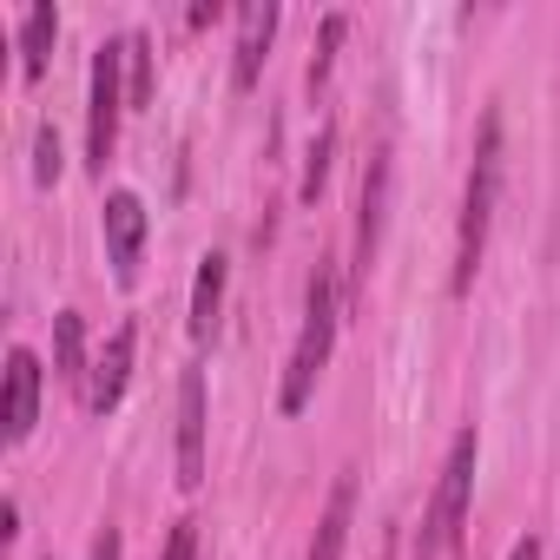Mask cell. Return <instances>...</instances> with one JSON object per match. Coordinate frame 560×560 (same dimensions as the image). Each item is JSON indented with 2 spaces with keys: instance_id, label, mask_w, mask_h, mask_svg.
I'll return each instance as SVG.
<instances>
[{
  "instance_id": "cell-4",
  "label": "cell",
  "mask_w": 560,
  "mask_h": 560,
  "mask_svg": "<svg viewBox=\"0 0 560 560\" xmlns=\"http://www.w3.org/2000/svg\"><path fill=\"white\" fill-rule=\"evenodd\" d=\"M126 106L132 100H126V34H119V40H106L93 54V100H86V159H93V172H106Z\"/></svg>"
},
{
  "instance_id": "cell-14",
  "label": "cell",
  "mask_w": 560,
  "mask_h": 560,
  "mask_svg": "<svg viewBox=\"0 0 560 560\" xmlns=\"http://www.w3.org/2000/svg\"><path fill=\"white\" fill-rule=\"evenodd\" d=\"M350 514H357V481L343 475L330 488V508L317 521V540H311V560H343V540H350Z\"/></svg>"
},
{
  "instance_id": "cell-17",
  "label": "cell",
  "mask_w": 560,
  "mask_h": 560,
  "mask_svg": "<svg viewBox=\"0 0 560 560\" xmlns=\"http://www.w3.org/2000/svg\"><path fill=\"white\" fill-rule=\"evenodd\" d=\"M330 152H337V126H324V132L311 139V159H304V198L324 191V178H330Z\"/></svg>"
},
{
  "instance_id": "cell-8",
  "label": "cell",
  "mask_w": 560,
  "mask_h": 560,
  "mask_svg": "<svg viewBox=\"0 0 560 560\" xmlns=\"http://www.w3.org/2000/svg\"><path fill=\"white\" fill-rule=\"evenodd\" d=\"M383 211H389V145L370 152V172H363V211H357V277H370L376 264V244H383Z\"/></svg>"
},
{
  "instance_id": "cell-3",
  "label": "cell",
  "mask_w": 560,
  "mask_h": 560,
  "mask_svg": "<svg viewBox=\"0 0 560 560\" xmlns=\"http://www.w3.org/2000/svg\"><path fill=\"white\" fill-rule=\"evenodd\" d=\"M475 429H462L448 442V462H442V481L429 494V514L416 527V560H462V521H468V488H475Z\"/></svg>"
},
{
  "instance_id": "cell-11",
  "label": "cell",
  "mask_w": 560,
  "mask_h": 560,
  "mask_svg": "<svg viewBox=\"0 0 560 560\" xmlns=\"http://www.w3.org/2000/svg\"><path fill=\"white\" fill-rule=\"evenodd\" d=\"M224 257L205 250L198 257V284H191V343H211L218 337V317H224Z\"/></svg>"
},
{
  "instance_id": "cell-10",
  "label": "cell",
  "mask_w": 560,
  "mask_h": 560,
  "mask_svg": "<svg viewBox=\"0 0 560 560\" xmlns=\"http://www.w3.org/2000/svg\"><path fill=\"white\" fill-rule=\"evenodd\" d=\"M270 34H277V8H270V0H257V8L237 14V60H231V86H237V93L257 86L264 54H270Z\"/></svg>"
},
{
  "instance_id": "cell-22",
  "label": "cell",
  "mask_w": 560,
  "mask_h": 560,
  "mask_svg": "<svg viewBox=\"0 0 560 560\" xmlns=\"http://www.w3.org/2000/svg\"><path fill=\"white\" fill-rule=\"evenodd\" d=\"M383 560H389V547H383Z\"/></svg>"
},
{
  "instance_id": "cell-19",
  "label": "cell",
  "mask_w": 560,
  "mask_h": 560,
  "mask_svg": "<svg viewBox=\"0 0 560 560\" xmlns=\"http://www.w3.org/2000/svg\"><path fill=\"white\" fill-rule=\"evenodd\" d=\"M159 560H198V521L185 514V521H172V534H165V553Z\"/></svg>"
},
{
  "instance_id": "cell-1",
  "label": "cell",
  "mask_w": 560,
  "mask_h": 560,
  "mask_svg": "<svg viewBox=\"0 0 560 560\" xmlns=\"http://www.w3.org/2000/svg\"><path fill=\"white\" fill-rule=\"evenodd\" d=\"M337 324H343V284H337V264L324 257V264L311 270L304 330H298V350H291V363H284V389H277V409H284V416H298V409L311 402V389H317V376H324V363H330V350H337Z\"/></svg>"
},
{
  "instance_id": "cell-18",
  "label": "cell",
  "mask_w": 560,
  "mask_h": 560,
  "mask_svg": "<svg viewBox=\"0 0 560 560\" xmlns=\"http://www.w3.org/2000/svg\"><path fill=\"white\" fill-rule=\"evenodd\" d=\"M34 178H40V185H54V178H60V132H54V126H40V132H34Z\"/></svg>"
},
{
  "instance_id": "cell-13",
  "label": "cell",
  "mask_w": 560,
  "mask_h": 560,
  "mask_svg": "<svg viewBox=\"0 0 560 560\" xmlns=\"http://www.w3.org/2000/svg\"><path fill=\"white\" fill-rule=\"evenodd\" d=\"M54 34H60V14L47 8V0H40V8H27V14H21V27H14V47H21V73H27V80H40V73H47Z\"/></svg>"
},
{
  "instance_id": "cell-2",
  "label": "cell",
  "mask_w": 560,
  "mask_h": 560,
  "mask_svg": "<svg viewBox=\"0 0 560 560\" xmlns=\"http://www.w3.org/2000/svg\"><path fill=\"white\" fill-rule=\"evenodd\" d=\"M494 198H501V119L488 113V119H481V139H475L468 185H462V224H455V298L475 291V270H481V250H488V224H494Z\"/></svg>"
},
{
  "instance_id": "cell-5",
  "label": "cell",
  "mask_w": 560,
  "mask_h": 560,
  "mask_svg": "<svg viewBox=\"0 0 560 560\" xmlns=\"http://www.w3.org/2000/svg\"><path fill=\"white\" fill-rule=\"evenodd\" d=\"M139 250H145V205H139V191H113L106 198V257H113L119 284L139 277Z\"/></svg>"
},
{
  "instance_id": "cell-12",
  "label": "cell",
  "mask_w": 560,
  "mask_h": 560,
  "mask_svg": "<svg viewBox=\"0 0 560 560\" xmlns=\"http://www.w3.org/2000/svg\"><path fill=\"white\" fill-rule=\"evenodd\" d=\"M54 376L67 389H86L93 383V363H86V317L80 311H60L54 317Z\"/></svg>"
},
{
  "instance_id": "cell-6",
  "label": "cell",
  "mask_w": 560,
  "mask_h": 560,
  "mask_svg": "<svg viewBox=\"0 0 560 560\" xmlns=\"http://www.w3.org/2000/svg\"><path fill=\"white\" fill-rule=\"evenodd\" d=\"M178 481L185 488L205 481V370L198 363L178 376Z\"/></svg>"
},
{
  "instance_id": "cell-9",
  "label": "cell",
  "mask_w": 560,
  "mask_h": 560,
  "mask_svg": "<svg viewBox=\"0 0 560 560\" xmlns=\"http://www.w3.org/2000/svg\"><path fill=\"white\" fill-rule=\"evenodd\" d=\"M40 422V357L27 343L8 350V442H27Z\"/></svg>"
},
{
  "instance_id": "cell-15",
  "label": "cell",
  "mask_w": 560,
  "mask_h": 560,
  "mask_svg": "<svg viewBox=\"0 0 560 560\" xmlns=\"http://www.w3.org/2000/svg\"><path fill=\"white\" fill-rule=\"evenodd\" d=\"M126 100L132 106L152 100V40L145 34H126Z\"/></svg>"
},
{
  "instance_id": "cell-7",
  "label": "cell",
  "mask_w": 560,
  "mask_h": 560,
  "mask_svg": "<svg viewBox=\"0 0 560 560\" xmlns=\"http://www.w3.org/2000/svg\"><path fill=\"white\" fill-rule=\"evenodd\" d=\"M132 350H139V330L119 324V330L106 337V350L93 357V383H86V409H93V416H113V409H119L126 376H132Z\"/></svg>"
},
{
  "instance_id": "cell-16",
  "label": "cell",
  "mask_w": 560,
  "mask_h": 560,
  "mask_svg": "<svg viewBox=\"0 0 560 560\" xmlns=\"http://www.w3.org/2000/svg\"><path fill=\"white\" fill-rule=\"evenodd\" d=\"M343 34H350V14H324V34H317V54H311V86H324V80H330V60H337V47H343Z\"/></svg>"
},
{
  "instance_id": "cell-21",
  "label": "cell",
  "mask_w": 560,
  "mask_h": 560,
  "mask_svg": "<svg viewBox=\"0 0 560 560\" xmlns=\"http://www.w3.org/2000/svg\"><path fill=\"white\" fill-rule=\"evenodd\" d=\"M508 560H540V540H534V534H527V540H514V553H508Z\"/></svg>"
},
{
  "instance_id": "cell-20",
  "label": "cell",
  "mask_w": 560,
  "mask_h": 560,
  "mask_svg": "<svg viewBox=\"0 0 560 560\" xmlns=\"http://www.w3.org/2000/svg\"><path fill=\"white\" fill-rule=\"evenodd\" d=\"M86 560H119V527H106V534L93 540V553H86Z\"/></svg>"
}]
</instances>
